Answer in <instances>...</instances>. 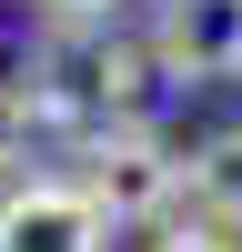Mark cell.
Here are the masks:
<instances>
[{
    "label": "cell",
    "instance_id": "obj_1",
    "mask_svg": "<svg viewBox=\"0 0 242 252\" xmlns=\"http://www.w3.org/2000/svg\"><path fill=\"white\" fill-rule=\"evenodd\" d=\"M71 182L91 192V212L111 222V232H121V222H161L182 202V152L151 131V121H91Z\"/></svg>",
    "mask_w": 242,
    "mask_h": 252
},
{
    "label": "cell",
    "instance_id": "obj_2",
    "mask_svg": "<svg viewBox=\"0 0 242 252\" xmlns=\"http://www.w3.org/2000/svg\"><path fill=\"white\" fill-rule=\"evenodd\" d=\"M71 71H81V81H40L60 121H151V111H161V91H182V81L161 71L151 40H121V31L81 40Z\"/></svg>",
    "mask_w": 242,
    "mask_h": 252
},
{
    "label": "cell",
    "instance_id": "obj_3",
    "mask_svg": "<svg viewBox=\"0 0 242 252\" xmlns=\"http://www.w3.org/2000/svg\"><path fill=\"white\" fill-rule=\"evenodd\" d=\"M151 51L182 91L242 81V0H161L151 10Z\"/></svg>",
    "mask_w": 242,
    "mask_h": 252
},
{
    "label": "cell",
    "instance_id": "obj_4",
    "mask_svg": "<svg viewBox=\"0 0 242 252\" xmlns=\"http://www.w3.org/2000/svg\"><path fill=\"white\" fill-rule=\"evenodd\" d=\"M111 222L91 212L81 182H20L0 192V252H101Z\"/></svg>",
    "mask_w": 242,
    "mask_h": 252
},
{
    "label": "cell",
    "instance_id": "obj_5",
    "mask_svg": "<svg viewBox=\"0 0 242 252\" xmlns=\"http://www.w3.org/2000/svg\"><path fill=\"white\" fill-rule=\"evenodd\" d=\"M182 192H192L212 222H232V232H242V121H232V131H212L192 161H182Z\"/></svg>",
    "mask_w": 242,
    "mask_h": 252
},
{
    "label": "cell",
    "instance_id": "obj_6",
    "mask_svg": "<svg viewBox=\"0 0 242 252\" xmlns=\"http://www.w3.org/2000/svg\"><path fill=\"white\" fill-rule=\"evenodd\" d=\"M51 121H60V111H51V91H40V81H0V172H10Z\"/></svg>",
    "mask_w": 242,
    "mask_h": 252
},
{
    "label": "cell",
    "instance_id": "obj_7",
    "mask_svg": "<svg viewBox=\"0 0 242 252\" xmlns=\"http://www.w3.org/2000/svg\"><path fill=\"white\" fill-rule=\"evenodd\" d=\"M151 252H242V232L202 212V222H161V242H151Z\"/></svg>",
    "mask_w": 242,
    "mask_h": 252
},
{
    "label": "cell",
    "instance_id": "obj_8",
    "mask_svg": "<svg viewBox=\"0 0 242 252\" xmlns=\"http://www.w3.org/2000/svg\"><path fill=\"white\" fill-rule=\"evenodd\" d=\"M40 10H51V20H60V31H101V20H111V10H121V0H40Z\"/></svg>",
    "mask_w": 242,
    "mask_h": 252
}]
</instances>
